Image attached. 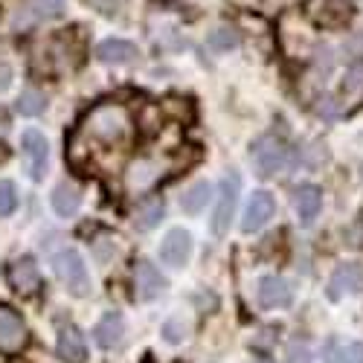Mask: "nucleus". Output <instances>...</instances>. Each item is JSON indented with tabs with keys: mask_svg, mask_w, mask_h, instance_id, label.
Wrapping results in <instances>:
<instances>
[{
	"mask_svg": "<svg viewBox=\"0 0 363 363\" xmlns=\"http://www.w3.org/2000/svg\"><path fill=\"white\" fill-rule=\"evenodd\" d=\"M73 137L87 140V145L96 143V145H105V148L128 145L131 137H134L131 111L123 102H99L84 113V119L79 123V131Z\"/></svg>",
	"mask_w": 363,
	"mask_h": 363,
	"instance_id": "nucleus-1",
	"label": "nucleus"
},
{
	"mask_svg": "<svg viewBox=\"0 0 363 363\" xmlns=\"http://www.w3.org/2000/svg\"><path fill=\"white\" fill-rule=\"evenodd\" d=\"M174 160L169 155H143V157H134L125 169V192L128 195H143L148 189H155L160 180L174 172Z\"/></svg>",
	"mask_w": 363,
	"mask_h": 363,
	"instance_id": "nucleus-2",
	"label": "nucleus"
},
{
	"mask_svg": "<svg viewBox=\"0 0 363 363\" xmlns=\"http://www.w3.org/2000/svg\"><path fill=\"white\" fill-rule=\"evenodd\" d=\"M52 267H55V277L65 282V288L73 296H87L90 294V274H87V264L82 259L79 250L65 247L52 256Z\"/></svg>",
	"mask_w": 363,
	"mask_h": 363,
	"instance_id": "nucleus-3",
	"label": "nucleus"
},
{
	"mask_svg": "<svg viewBox=\"0 0 363 363\" xmlns=\"http://www.w3.org/2000/svg\"><path fill=\"white\" fill-rule=\"evenodd\" d=\"M250 157H253V166L259 172V177H274L279 172L288 169L291 163V151L282 140L277 137H262L253 148H250Z\"/></svg>",
	"mask_w": 363,
	"mask_h": 363,
	"instance_id": "nucleus-4",
	"label": "nucleus"
},
{
	"mask_svg": "<svg viewBox=\"0 0 363 363\" xmlns=\"http://www.w3.org/2000/svg\"><path fill=\"white\" fill-rule=\"evenodd\" d=\"M238 189H241V180L238 174H227L221 180V192H218V206H216V213H213V235L221 238L227 230H230V218L235 213V203H238Z\"/></svg>",
	"mask_w": 363,
	"mask_h": 363,
	"instance_id": "nucleus-5",
	"label": "nucleus"
},
{
	"mask_svg": "<svg viewBox=\"0 0 363 363\" xmlns=\"http://www.w3.org/2000/svg\"><path fill=\"white\" fill-rule=\"evenodd\" d=\"M21 148H23V157H26V172H29V177L41 180L44 172H47V160H50V145H47L44 134L35 131V128L23 131Z\"/></svg>",
	"mask_w": 363,
	"mask_h": 363,
	"instance_id": "nucleus-6",
	"label": "nucleus"
},
{
	"mask_svg": "<svg viewBox=\"0 0 363 363\" xmlns=\"http://www.w3.org/2000/svg\"><path fill=\"white\" fill-rule=\"evenodd\" d=\"M363 291V264L360 262H343L328 279V299H343L349 294Z\"/></svg>",
	"mask_w": 363,
	"mask_h": 363,
	"instance_id": "nucleus-7",
	"label": "nucleus"
},
{
	"mask_svg": "<svg viewBox=\"0 0 363 363\" xmlns=\"http://www.w3.org/2000/svg\"><path fill=\"white\" fill-rule=\"evenodd\" d=\"M163 291H166V279L160 277V270L148 259H137V264H134V296L140 302H151Z\"/></svg>",
	"mask_w": 363,
	"mask_h": 363,
	"instance_id": "nucleus-8",
	"label": "nucleus"
},
{
	"mask_svg": "<svg viewBox=\"0 0 363 363\" xmlns=\"http://www.w3.org/2000/svg\"><path fill=\"white\" fill-rule=\"evenodd\" d=\"M274 213H277V201H274V195L264 192V189L253 192L250 201H247V206H245V216H241V230H245V233H256V230H262L270 218H274Z\"/></svg>",
	"mask_w": 363,
	"mask_h": 363,
	"instance_id": "nucleus-9",
	"label": "nucleus"
},
{
	"mask_svg": "<svg viewBox=\"0 0 363 363\" xmlns=\"http://www.w3.org/2000/svg\"><path fill=\"white\" fill-rule=\"evenodd\" d=\"M6 277H9V285L15 288V294H21V296H33L41 288V270H38L35 259H29V256L15 259L6 270Z\"/></svg>",
	"mask_w": 363,
	"mask_h": 363,
	"instance_id": "nucleus-10",
	"label": "nucleus"
},
{
	"mask_svg": "<svg viewBox=\"0 0 363 363\" xmlns=\"http://www.w3.org/2000/svg\"><path fill=\"white\" fill-rule=\"evenodd\" d=\"M189 256H192V235L180 227L169 230L160 245V262L169 267H184L189 262Z\"/></svg>",
	"mask_w": 363,
	"mask_h": 363,
	"instance_id": "nucleus-11",
	"label": "nucleus"
},
{
	"mask_svg": "<svg viewBox=\"0 0 363 363\" xmlns=\"http://www.w3.org/2000/svg\"><path fill=\"white\" fill-rule=\"evenodd\" d=\"M26 340H29V335H26L23 320L9 308H0V352L15 354L26 346Z\"/></svg>",
	"mask_w": 363,
	"mask_h": 363,
	"instance_id": "nucleus-12",
	"label": "nucleus"
},
{
	"mask_svg": "<svg viewBox=\"0 0 363 363\" xmlns=\"http://www.w3.org/2000/svg\"><path fill=\"white\" fill-rule=\"evenodd\" d=\"M308 15L323 26H340L352 18V0H311Z\"/></svg>",
	"mask_w": 363,
	"mask_h": 363,
	"instance_id": "nucleus-13",
	"label": "nucleus"
},
{
	"mask_svg": "<svg viewBox=\"0 0 363 363\" xmlns=\"http://www.w3.org/2000/svg\"><path fill=\"white\" fill-rule=\"evenodd\" d=\"M256 294H259V306L262 308H285V306H291V299H294V291L282 277L259 279V291Z\"/></svg>",
	"mask_w": 363,
	"mask_h": 363,
	"instance_id": "nucleus-14",
	"label": "nucleus"
},
{
	"mask_svg": "<svg viewBox=\"0 0 363 363\" xmlns=\"http://www.w3.org/2000/svg\"><path fill=\"white\" fill-rule=\"evenodd\" d=\"M320 206H323V192H320V186L306 184V186H299V189L294 192V209H296L299 221L306 224V227L314 224V218L320 216Z\"/></svg>",
	"mask_w": 363,
	"mask_h": 363,
	"instance_id": "nucleus-15",
	"label": "nucleus"
},
{
	"mask_svg": "<svg viewBox=\"0 0 363 363\" xmlns=\"http://www.w3.org/2000/svg\"><path fill=\"white\" fill-rule=\"evenodd\" d=\"M58 357L65 363H84L87 343L76 325H62V331H58Z\"/></svg>",
	"mask_w": 363,
	"mask_h": 363,
	"instance_id": "nucleus-16",
	"label": "nucleus"
},
{
	"mask_svg": "<svg viewBox=\"0 0 363 363\" xmlns=\"http://www.w3.org/2000/svg\"><path fill=\"white\" fill-rule=\"evenodd\" d=\"M123 335H125V320H123V314H119V311H108L96 323V328H94V337H96V343L102 349L119 346V343H123Z\"/></svg>",
	"mask_w": 363,
	"mask_h": 363,
	"instance_id": "nucleus-17",
	"label": "nucleus"
},
{
	"mask_svg": "<svg viewBox=\"0 0 363 363\" xmlns=\"http://www.w3.org/2000/svg\"><path fill=\"white\" fill-rule=\"evenodd\" d=\"M96 58L102 65H128L137 58V47L123 38H108L96 47Z\"/></svg>",
	"mask_w": 363,
	"mask_h": 363,
	"instance_id": "nucleus-18",
	"label": "nucleus"
},
{
	"mask_svg": "<svg viewBox=\"0 0 363 363\" xmlns=\"http://www.w3.org/2000/svg\"><path fill=\"white\" fill-rule=\"evenodd\" d=\"M325 363H363V343L360 340H337L331 337L323 349Z\"/></svg>",
	"mask_w": 363,
	"mask_h": 363,
	"instance_id": "nucleus-19",
	"label": "nucleus"
},
{
	"mask_svg": "<svg viewBox=\"0 0 363 363\" xmlns=\"http://www.w3.org/2000/svg\"><path fill=\"white\" fill-rule=\"evenodd\" d=\"M79 206H82V192H79V186H73V184H58L55 186V192H52V209L62 218H70V216H76L79 213Z\"/></svg>",
	"mask_w": 363,
	"mask_h": 363,
	"instance_id": "nucleus-20",
	"label": "nucleus"
},
{
	"mask_svg": "<svg viewBox=\"0 0 363 363\" xmlns=\"http://www.w3.org/2000/svg\"><path fill=\"white\" fill-rule=\"evenodd\" d=\"M209 198H213V186H209L206 180H198V184H192V186L184 192V198H180V209H184V213H189V216H198L201 209L206 206Z\"/></svg>",
	"mask_w": 363,
	"mask_h": 363,
	"instance_id": "nucleus-21",
	"label": "nucleus"
},
{
	"mask_svg": "<svg viewBox=\"0 0 363 363\" xmlns=\"http://www.w3.org/2000/svg\"><path fill=\"white\" fill-rule=\"evenodd\" d=\"M160 221H163V201L160 198H148L137 206V213H134L137 230H155Z\"/></svg>",
	"mask_w": 363,
	"mask_h": 363,
	"instance_id": "nucleus-22",
	"label": "nucleus"
},
{
	"mask_svg": "<svg viewBox=\"0 0 363 363\" xmlns=\"http://www.w3.org/2000/svg\"><path fill=\"white\" fill-rule=\"evenodd\" d=\"M363 96V62H354L349 70H346V79H343V94H340V105L346 102H357Z\"/></svg>",
	"mask_w": 363,
	"mask_h": 363,
	"instance_id": "nucleus-23",
	"label": "nucleus"
},
{
	"mask_svg": "<svg viewBox=\"0 0 363 363\" xmlns=\"http://www.w3.org/2000/svg\"><path fill=\"white\" fill-rule=\"evenodd\" d=\"M65 9V0H26V12L35 21H52Z\"/></svg>",
	"mask_w": 363,
	"mask_h": 363,
	"instance_id": "nucleus-24",
	"label": "nucleus"
},
{
	"mask_svg": "<svg viewBox=\"0 0 363 363\" xmlns=\"http://www.w3.org/2000/svg\"><path fill=\"white\" fill-rule=\"evenodd\" d=\"M15 108H18L21 116H38L47 108V99H44V94H38V90L29 87V90H23V94L18 96V105Z\"/></svg>",
	"mask_w": 363,
	"mask_h": 363,
	"instance_id": "nucleus-25",
	"label": "nucleus"
},
{
	"mask_svg": "<svg viewBox=\"0 0 363 363\" xmlns=\"http://www.w3.org/2000/svg\"><path fill=\"white\" fill-rule=\"evenodd\" d=\"M206 44H209V50H216V52H227V50L238 47V33L230 29V26H218L216 33H209Z\"/></svg>",
	"mask_w": 363,
	"mask_h": 363,
	"instance_id": "nucleus-26",
	"label": "nucleus"
},
{
	"mask_svg": "<svg viewBox=\"0 0 363 363\" xmlns=\"http://www.w3.org/2000/svg\"><path fill=\"white\" fill-rule=\"evenodd\" d=\"M163 337L169 343H180V340H186L189 337V320H184V314H174L166 320L163 325Z\"/></svg>",
	"mask_w": 363,
	"mask_h": 363,
	"instance_id": "nucleus-27",
	"label": "nucleus"
},
{
	"mask_svg": "<svg viewBox=\"0 0 363 363\" xmlns=\"http://www.w3.org/2000/svg\"><path fill=\"white\" fill-rule=\"evenodd\" d=\"M18 206V192H15V184L12 180H0V218L4 216H12Z\"/></svg>",
	"mask_w": 363,
	"mask_h": 363,
	"instance_id": "nucleus-28",
	"label": "nucleus"
},
{
	"mask_svg": "<svg viewBox=\"0 0 363 363\" xmlns=\"http://www.w3.org/2000/svg\"><path fill=\"white\" fill-rule=\"evenodd\" d=\"M288 363H311V349L306 340H294L288 346Z\"/></svg>",
	"mask_w": 363,
	"mask_h": 363,
	"instance_id": "nucleus-29",
	"label": "nucleus"
},
{
	"mask_svg": "<svg viewBox=\"0 0 363 363\" xmlns=\"http://www.w3.org/2000/svg\"><path fill=\"white\" fill-rule=\"evenodd\" d=\"M90 4L99 6L102 15H116V9H119V0H90Z\"/></svg>",
	"mask_w": 363,
	"mask_h": 363,
	"instance_id": "nucleus-30",
	"label": "nucleus"
},
{
	"mask_svg": "<svg viewBox=\"0 0 363 363\" xmlns=\"http://www.w3.org/2000/svg\"><path fill=\"white\" fill-rule=\"evenodd\" d=\"M259 363H267V360H259Z\"/></svg>",
	"mask_w": 363,
	"mask_h": 363,
	"instance_id": "nucleus-31",
	"label": "nucleus"
}]
</instances>
